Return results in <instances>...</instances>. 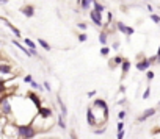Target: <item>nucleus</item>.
<instances>
[{
	"label": "nucleus",
	"mask_w": 160,
	"mask_h": 139,
	"mask_svg": "<svg viewBox=\"0 0 160 139\" xmlns=\"http://www.w3.org/2000/svg\"><path fill=\"white\" fill-rule=\"evenodd\" d=\"M39 131L32 122L27 123H18V137L21 139H35Z\"/></svg>",
	"instance_id": "1"
},
{
	"label": "nucleus",
	"mask_w": 160,
	"mask_h": 139,
	"mask_svg": "<svg viewBox=\"0 0 160 139\" xmlns=\"http://www.w3.org/2000/svg\"><path fill=\"white\" fill-rule=\"evenodd\" d=\"M0 116H5V117H11L13 116V103L10 100V95L7 94L0 103Z\"/></svg>",
	"instance_id": "2"
},
{
	"label": "nucleus",
	"mask_w": 160,
	"mask_h": 139,
	"mask_svg": "<svg viewBox=\"0 0 160 139\" xmlns=\"http://www.w3.org/2000/svg\"><path fill=\"white\" fill-rule=\"evenodd\" d=\"M87 123H88L91 128H96V127H99V120H98V117H96V113H94V108H93V105L87 108Z\"/></svg>",
	"instance_id": "3"
},
{
	"label": "nucleus",
	"mask_w": 160,
	"mask_h": 139,
	"mask_svg": "<svg viewBox=\"0 0 160 139\" xmlns=\"http://www.w3.org/2000/svg\"><path fill=\"white\" fill-rule=\"evenodd\" d=\"M116 30H118L119 33L126 35L127 38H130L132 35H135V28H133V27L126 25V24H124V22H121V21H118V22H116Z\"/></svg>",
	"instance_id": "4"
},
{
	"label": "nucleus",
	"mask_w": 160,
	"mask_h": 139,
	"mask_svg": "<svg viewBox=\"0 0 160 139\" xmlns=\"http://www.w3.org/2000/svg\"><path fill=\"white\" fill-rule=\"evenodd\" d=\"M88 16H90L91 22H93L96 27H101V28H104V17H102V13H96L94 10H91V11L88 13Z\"/></svg>",
	"instance_id": "5"
},
{
	"label": "nucleus",
	"mask_w": 160,
	"mask_h": 139,
	"mask_svg": "<svg viewBox=\"0 0 160 139\" xmlns=\"http://www.w3.org/2000/svg\"><path fill=\"white\" fill-rule=\"evenodd\" d=\"M155 113H157V109H155V108H148V109H144V111L137 117V123H143V122H146L149 117L155 116Z\"/></svg>",
	"instance_id": "6"
},
{
	"label": "nucleus",
	"mask_w": 160,
	"mask_h": 139,
	"mask_svg": "<svg viewBox=\"0 0 160 139\" xmlns=\"http://www.w3.org/2000/svg\"><path fill=\"white\" fill-rule=\"evenodd\" d=\"M11 44H13L14 47H18V49H19V50H21V52H22L25 56L32 58V52H30V49H28L25 44H22V41H21V39H16V38H14V39H11Z\"/></svg>",
	"instance_id": "7"
},
{
	"label": "nucleus",
	"mask_w": 160,
	"mask_h": 139,
	"mask_svg": "<svg viewBox=\"0 0 160 139\" xmlns=\"http://www.w3.org/2000/svg\"><path fill=\"white\" fill-rule=\"evenodd\" d=\"M27 99H28V100L33 103V106H35L36 109H38L39 106H42V99H41V97H39L36 92H33V91H28V92H27Z\"/></svg>",
	"instance_id": "8"
},
{
	"label": "nucleus",
	"mask_w": 160,
	"mask_h": 139,
	"mask_svg": "<svg viewBox=\"0 0 160 139\" xmlns=\"http://www.w3.org/2000/svg\"><path fill=\"white\" fill-rule=\"evenodd\" d=\"M93 106L98 108V109H102L105 116L110 114V111H108V103H107L104 99H94V100H93Z\"/></svg>",
	"instance_id": "9"
},
{
	"label": "nucleus",
	"mask_w": 160,
	"mask_h": 139,
	"mask_svg": "<svg viewBox=\"0 0 160 139\" xmlns=\"http://www.w3.org/2000/svg\"><path fill=\"white\" fill-rule=\"evenodd\" d=\"M13 74V64H10L7 59L0 61V75H11Z\"/></svg>",
	"instance_id": "10"
},
{
	"label": "nucleus",
	"mask_w": 160,
	"mask_h": 139,
	"mask_svg": "<svg viewBox=\"0 0 160 139\" xmlns=\"http://www.w3.org/2000/svg\"><path fill=\"white\" fill-rule=\"evenodd\" d=\"M151 66H152V63L149 61V58H143V59L137 61V64H135L138 72H146L148 69H151Z\"/></svg>",
	"instance_id": "11"
},
{
	"label": "nucleus",
	"mask_w": 160,
	"mask_h": 139,
	"mask_svg": "<svg viewBox=\"0 0 160 139\" xmlns=\"http://www.w3.org/2000/svg\"><path fill=\"white\" fill-rule=\"evenodd\" d=\"M0 21H2V22H3V24H5L10 30H11V33L14 35V38H16V39H22V33H21V30H19L16 25H13V24H11L10 21H7L5 17H0Z\"/></svg>",
	"instance_id": "12"
},
{
	"label": "nucleus",
	"mask_w": 160,
	"mask_h": 139,
	"mask_svg": "<svg viewBox=\"0 0 160 139\" xmlns=\"http://www.w3.org/2000/svg\"><path fill=\"white\" fill-rule=\"evenodd\" d=\"M19 11H21V14H24V16L28 17V19L35 17V14H36V10H35L33 5H22V7L19 8Z\"/></svg>",
	"instance_id": "13"
},
{
	"label": "nucleus",
	"mask_w": 160,
	"mask_h": 139,
	"mask_svg": "<svg viewBox=\"0 0 160 139\" xmlns=\"http://www.w3.org/2000/svg\"><path fill=\"white\" fill-rule=\"evenodd\" d=\"M36 114H38L39 117H42V119H50V117L53 116V111H52L50 106H39V108L36 109Z\"/></svg>",
	"instance_id": "14"
},
{
	"label": "nucleus",
	"mask_w": 160,
	"mask_h": 139,
	"mask_svg": "<svg viewBox=\"0 0 160 139\" xmlns=\"http://www.w3.org/2000/svg\"><path fill=\"white\" fill-rule=\"evenodd\" d=\"M57 103H58V106H60V113L63 114V117H68V106H66V103L61 100L60 95H57Z\"/></svg>",
	"instance_id": "15"
},
{
	"label": "nucleus",
	"mask_w": 160,
	"mask_h": 139,
	"mask_svg": "<svg viewBox=\"0 0 160 139\" xmlns=\"http://www.w3.org/2000/svg\"><path fill=\"white\" fill-rule=\"evenodd\" d=\"M122 61H124V58H122V56H119V55H116V56H113V59L108 63V66H110V69H115L116 66H121V64H122Z\"/></svg>",
	"instance_id": "16"
},
{
	"label": "nucleus",
	"mask_w": 160,
	"mask_h": 139,
	"mask_svg": "<svg viewBox=\"0 0 160 139\" xmlns=\"http://www.w3.org/2000/svg\"><path fill=\"white\" fill-rule=\"evenodd\" d=\"M36 44H38V45H41V49H42V50H46V52H50V50H52L50 44H49V42H47L46 39H42V38H38Z\"/></svg>",
	"instance_id": "17"
},
{
	"label": "nucleus",
	"mask_w": 160,
	"mask_h": 139,
	"mask_svg": "<svg viewBox=\"0 0 160 139\" xmlns=\"http://www.w3.org/2000/svg\"><path fill=\"white\" fill-rule=\"evenodd\" d=\"M93 10H94L96 13H104L107 8H105V5H104L102 2H99V0H94V3H93Z\"/></svg>",
	"instance_id": "18"
},
{
	"label": "nucleus",
	"mask_w": 160,
	"mask_h": 139,
	"mask_svg": "<svg viewBox=\"0 0 160 139\" xmlns=\"http://www.w3.org/2000/svg\"><path fill=\"white\" fill-rule=\"evenodd\" d=\"M130 66H132V63H130L129 59H126V58H124V61H122V64H121L122 75H127V74H129V71H130Z\"/></svg>",
	"instance_id": "19"
},
{
	"label": "nucleus",
	"mask_w": 160,
	"mask_h": 139,
	"mask_svg": "<svg viewBox=\"0 0 160 139\" xmlns=\"http://www.w3.org/2000/svg\"><path fill=\"white\" fill-rule=\"evenodd\" d=\"M93 3H94V0H82L80 2V10L88 11L90 8H93Z\"/></svg>",
	"instance_id": "20"
},
{
	"label": "nucleus",
	"mask_w": 160,
	"mask_h": 139,
	"mask_svg": "<svg viewBox=\"0 0 160 139\" xmlns=\"http://www.w3.org/2000/svg\"><path fill=\"white\" fill-rule=\"evenodd\" d=\"M98 39H99V42H101L102 45H107V42H108V33H107L105 30H102V31L99 33Z\"/></svg>",
	"instance_id": "21"
},
{
	"label": "nucleus",
	"mask_w": 160,
	"mask_h": 139,
	"mask_svg": "<svg viewBox=\"0 0 160 139\" xmlns=\"http://www.w3.org/2000/svg\"><path fill=\"white\" fill-rule=\"evenodd\" d=\"M22 44H25V45H27L30 50L36 49V45H38V44H36L33 39H30V38H22Z\"/></svg>",
	"instance_id": "22"
},
{
	"label": "nucleus",
	"mask_w": 160,
	"mask_h": 139,
	"mask_svg": "<svg viewBox=\"0 0 160 139\" xmlns=\"http://www.w3.org/2000/svg\"><path fill=\"white\" fill-rule=\"evenodd\" d=\"M57 125L61 128V130H66L68 128V123H66V117H63V114L60 113L58 114V120H57Z\"/></svg>",
	"instance_id": "23"
},
{
	"label": "nucleus",
	"mask_w": 160,
	"mask_h": 139,
	"mask_svg": "<svg viewBox=\"0 0 160 139\" xmlns=\"http://www.w3.org/2000/svg\"><path fill=\"white\" fill-rule=\"evenodd\" d=\"M105 131H107V123H105V125H102V128H98V127H96V128H93V133H94L96 136H101V134H104Z\"/></svg>",
	"instance_id": "24"
},
{
	"label": "nucleus",
	"mask_w": 160,
	"mask_h": 139,
	"mask_svg": "<svg viewBox=\"0 0 160 139\" xmlns=\"http://www.w3.org/2000/svg\"><path fill=\"white\" fill-rule=\"evenodd\" d=\"M30 86L33 88V89H36V91H39V92H42L44 91V86L42 85H39L38 81H35V80H32V83H30Z\"/></svg>",
	"instance_id": "25"
},
{
	"label": "nucleus",
	"mask_w": 160,
	"mask_h": 139,
	"mask_svg": "<svg viewBox=\"0 0 160 139\" xmlns=\"http://www.w3.org/2000/svg\"><path fill=\"white\" fill-rule=\"evenodd\" d=\"M77 39H78V42H87V41H88V35H87V31L78 33V35H77Z\"/></svg>",
	"instance_id": "26"
},
{
	"label": "nucleus",
	"mask_w": 160,
	"mask_h": 139,
	"mask_svg": "<svg viewBox=\"0 0 160 139\" xmlns=\"http://www.w3.org/2000/svg\"><path fill=\"white\" fill-rule=\"evenodd\" d=\"M75 27H77L78 30H82V31H87V30H88V22H77Z\"/></svg>",
	"instance_id": "27"
},
{
	"label": "nucleus",
	"mask_w": 160,
	"mask_h": 139,
	"mask_svg": "<svg viewBox=\"0 0 160 139\" xmlns=\"http://www.w3.org/2000/svg\"><path fill=\"white\" fill-rule=\"evenodd\" d=\"M110 50H112L110 47H105V45H104V47H101V55H102V56H108V55H110Z\"/></svg>",
	"instance_id": "28"
},
{
	"label": "nucleus",
	"mask_w": 160,
	"mask_h": 139,
	"mask_svg": "<svg viewBox=\"0 0 160 139\" xmlns=\"http://www.w3.org/2000/svg\"><path fill=\"white\" fill-rule=\"evenodd\" d=\"M154 77H155V74L151 71V69H148V71H146V78H148V81L154 80Z\"/></svg>",
	"instance_id": "29"
},
{
	"label": "nucleus",
	"mask_w": 160,
	"mask_h": 139,
	"mask_svg": "<svg viewBox=\"0 0 160 139\" xmlns=\"http://www.w3.org/2000/svg\"><path fill=\"white\" fill-rule=\"evenodd\" d=\"M149 95H151V86H148V88L144 89V92H143V100H148Z\"/></svg>",
	"instance_id": "30"
},
{
	"label": "nucleus",
	"mask_w": 160,
	"mask_h": 139,
	"mask_svg": "<svg viewBox=\"0 0 160 139\" xmlns=\"http://www.w3.org/2000/svg\"><path fill=\"white\" fill-rule=\"evenodd\" d=\"M126 117H127V111H126V109H121V111L118 113V119H119V120H124Z\"/></svg>",
	"instance_id": "31"
},
{
	"label": "nucleus",
	"mask_w": 160,
	"mask_h": 139,
	"mask_svg": "<svg viewBox=\"0 0 160 139\" xmlns=\"http://www.w3.org/2000/svg\"><path fill=\"white\" fill-rule=\"evenodd\" d=\"M151 21L155 22L157 25H160V16H157V14H154V13H151Z\"/></svg>",
	"instance_id": "32"
},
{
	"label": "nucleus",
	"mask_w": 160,
	"mask_h": 139,
	"mask_svg": "<svg viewBox=\"0 0 160 139\" xmlns=\"http://www.w3.org/2000/svg\"><path fill=\"white\" fill-rule=\"evenodd\" d=\"M22 80H24V83H25V85H30V83H32V80H33V77H32V75H25Z\"/></svg>",
	"instance_id": "33"
},
{
	"label": "nucleus",
	"mask_w": 160,
	"mask_h": 139,
	"mask_svg": "<svg viewBox=\"0 0 160 139\" xmlns=\"http://www.w3.org/2000/svg\"><path fill=\"white\" fill-rule=\"evenodd\" d=\"M42 86H44V91H47V92H50V91H52V86H50V83H49V81H44V83H42Z\"/></svg>",
	"instance_id": "34"
},
{
	"label": "nucleus",
	"mask_w": 160,
	"mask_h": 139,
	"mask_svg": "<svg viewBox=\"0 0 160 139\" xmlns=\"http://www.w3.org/2000/svg\"><path fill=\"white\" fill-rule=\"evenodd\" d=\"M96 94H98V91H96V89H91V91H88V92H87V97H88V99H93Z\"/></svg>",
	"instance_id": "35"
},
{
	"label": "nucleus",
	"mask_w": 160,
	"mask_h": 139,
	"mask_svg": "<svg viewBox=\"0 0 160 139\" xmlns=\"http://www.w3.org/2000/svg\"><path fill=\"white\" fill-rule=\"evenodd\" d=\"M124 136H126V131H124V130H118L116 139H124Z\"/></svg>",
	"instance_id": "36"
},
{
	"label": "nucleus",
	"mask_w": 160,
	"mask_h": 139,
	"mask_svg": "<svg viewBox=\"0 0 160 139\" xmlns=\"http://www.w3.org/2000/svg\"><path fill=\"white\" fill-rule=\"evenodd\" d=\"M116 130H124V120H119L116 123Z\"/></svg>",
	"instance_id": "37"
},
{
	"label": "nucleus",
	"mask_w": 160,
	"mask_h": 139,
	"mask_svg": "<svg viewBox=\"0 0 160 139\" xmlns=\"http://www.w3.org/2000/svg\"><path fill=\"white\" fill-rule=\"evenodd\" d=\"M112 49H113V50H118V49H119V41H115V42L112 44Z\"/></svg>",
	"instance_id": "38"
},
{
	"label": "nucleus",
	"mask_w": 160,
	"mask_h": 139,
	"mask_svg": "<svg viewBox=\"0 0 160 139\" xmlns=\"http://www.w3.org/2000/svg\"><path fill=\"white\" fill-rule=\"evenodd\" d=\"M146 10L149 11V14H151V13H154V7H152L151 3H148V5H146Z\"/></svg>",
	"instance_id": "39"
},
{
	"label": "nucleus",
	"mask_w": 160,
	"mask_h": 139,
	"mask_svg": "<svg viewBox=\"0 0 160 139\" xmlns=\"http://www.w3.org/2000/svg\"><path fill=\"white\" fill-rule=\"evenodd\" d=\"M71 139H78V137H77V134H75V131H74V130H72V131H71Z\"/></svg>",
	"instance_id": "40"
},
{
	"label": "nucleus",
	"mask_w": 160,
	"mask_h": 139,
	"mask_svg": "<svg viewBox=\"0 0 160 139\" xmlns=\"http://www.w3.org/2000/svg\"><path fill=\"white\" fill-rule=\"evenodd\" d=\"M5 95H7V92H0V103H2V100H3Z\"/></svg>",
	"instance_id": "41"
},
{
	"label": "nucleus",
	"mask_w": 160,
	"mask_h": 139,
	"mask_svg": "<svg viewBox=\"0 0 160 139\" xmlns=\"http://www.w3.org/2000/svg\"><path fill=\"white\" fill-rule=\"evenodd\" d=\"M8 0H0V5H3V3H7Z\"/></svg>",
	"instance_id": "42"
},
{
	"label": "nucleus",
	"mask_w": 160,
	"mask_h": 139,
	"mask_svg": "<svg viewBox=\"0 0 160 139\" xmlns=\"http://www.w3.org/2000/svg\"><path fill=\"white\" fill-rule=\"evenodd\" d=\"M155 55H157V56L160 55V45H158V49H157V53H155Z\"/></svg>",
	"instance_id": "43"
},
{
	"label": "nucleus",
	"mask_w": 160,
	"mask_h": 139,
	"mask_svg": "<svg viewBox=\"0 0 160 139\" xmlns=\"http://www.w3.org/2000/svg\"><path fill=\"white\" fill-rule=\"evenodd\" d=\"M80 2H82V0H75V3H77L78 7H80Z\"/></svg>",
	"instance_id": "44"
},
{
	"label": "nucleus",
	"mask_w": 160,
	"mask_h": 139,
	"mask_svg": "<svg viewBox=\"0 0 160 139\" xmlns=\"http://www.w3.org/2000/svg\"><path fill=\"white\" fill-rule=\"evenodd\" d=\"M42 139H57V137H42Z\"/></svg>",
	"instance_id": "45"
},
{
	"label": "nucleus",
	"mask_w": 160,
	"mask_h": 139,
	"mask_svg": "<svg viewBox=\"0 0 160 139\" xmlns=\"http://www.w3.org/2000/svg\"><path fill=\"white\" fill-rule=\"evenodd\" d=\"M141 2H144V3H148V2H149V0H141Z\"/></svg>",
	"instance_id": "46"
},
{
	"label": "nucleus",
	"mask_w": 160,
	"mask_h": 139,
	"mask_svg": "<svg viewBox=\"0 0 160 139\" xmlns=\"http://www.w3.org/2000/svg\"><path fill=\"white\" fill-rule=\"evenodd\" d=\"M13 139H21V137H13Z\"/></svg>",
	"instance_id": "47"
}]
</instances>
